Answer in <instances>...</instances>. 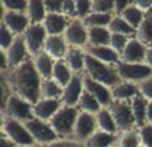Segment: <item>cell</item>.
<instances>
[{
  "mask_svg": "<svg viewBox=\"0 0 152 147\" xmlns=\"http://www.w3.org/2000/svg\"><path fill=\"white\" fill-rule=\"evenodd\" d=\"M7 80L12 88V93L34 104L40 98L42 77L39 75L33 60H27L19 66L10 68L7 72Z\"/></svg>",
  "mask_w": 152,
  "mask_h": 147,
  "instance_id": "obj_1",
  "label": "cell"
},
{
  "mask_svg": "<svg viewBox=\"0 0 152 147\" xmlns=\"http://www.w3.org/2000/svg\"><path fill=\"white\" fill-rule=\"evenodd\" d=\"M83 75L89 77L90 80L99 83L102 85L108 87V88H114L121 80L114 68V65H108L103 63L101 60L92 57L90 54L86 53V59H84V72Z\"/></svg>",
  "mask_w": 152,
  "mask_h": 147,
  "instance_id": "obj_2",
  "label": "cell"
},
{
  "mask_svg": "<svg viewBox=\"0 0 152 147\" xmlns=\"http://www.w3.org/2000/svg\"><path fill=\"white\" fill-rule=\"evenodd\" d=\"M78 107H68L64 106L55 113V116L49 121L50 127L53 131L56 133L59 140H69L74 135V128H75V122L78 118Z\"/></svg>",
  "mask_w": 152,
  "mask_h": 147,
  "instance_id": "obj_3",
  "label": "cell"
},
{
  "mask_svg": "<svg viewBox=\"0 0 152 147\" xmlns=\"http://www.w3.org/2000/svg\"><path fill=\"white\" fill-rule=\"evenodd\" d=\"M114 68L121 81L133 83L137 85L152 78V68L146 63H126L120 60L118 63L114 65Z\"/></svg>",
  "mask_w": 152,
  "mask_h": 147,
  "instance_id": "obj_4",
  "label": "cell"
},
{
  "mask_svg": "<svg viewBox=\"0 0 152 147\" xmlns=\"http://www.w3.org/2000/svg\"><path fill=\"white\" fill-rule=\"evenodd\" d=\"M115 124H117V128L120 133L123 131H130V130H134L136 128V124H134V118H133V112H132V106H130V101H118V100H114L109 106H108Z\"/></svg>",
  "mask_w": 152,
  "mask_h": 147,
  "instance_id": "obj_5",
  "label": "cell"
},
{
  "mask_svg": "<svg viewBox=\"0 0 152 147\" xmlns=\"http://www.w3.org/2000/svg\"><path fill=\"white\" fill-rule=\"evenodd\" d=\"M4 134L10 138V141L15 144L16 147H24V146H33L36 144L31 134L28 133L27 127L19 122V121H15V119H10V118H6L4 116V121H3V128Z\"/></svg>",
  "mask_w": 152,
  "mask_h": 147,
  "instance_id": "obj_6",
  "label": "cell"
},
{
  "mask_svg": "<svg viewBox=\"0 0 152 147\" xmlns=\"http://www.w3.org/2000/svg\"><path fill=\"white\" fill-rule=\"evenodd\" d=\"M6 118L19 121L22 124L34 119V110H33V104L28 103L27 100L21 98L16 94H12V97L9 98L7 106H6V112H4Z\"/></svg>",
  "mask_w": 152,
  "mask_h": 147,
  "instance_id": "obj_7",
  "label": "cell"
},
{
  "mask_svg": "<svg viewBox=\"0 0 152 147\" xmlns=\"http://www.w3.org/2000/svg\"><path fill=\"white\" fill-rule=\"evenodd\" d=\"M28 130V133L31 134L33 140L36 144H40V146H48L53 141L59 140L56 133L53 131V128L50 127L49 122H45V121H40V119H31L28 122L24 124Z\"/></svg>",
  "mask_w": 152,
  "mask_h": 147,
  "instance_id": "obj_8",
  "label": "cell"
},
{
  "mask_svg": "<svg viewBox=\"0 0 152 147\" xmlns=\"http://www.w3.org/2000/svg\"><path fill=\"white\" fill-rule=\"evenodd\" d=\"M64 38L69 47L86 49L89 44V35H87V27L84 25L83 19L78 18L71 19L64 33Z\"/></svg>",
  "mask_w": 152,
  "mask_h": 147,
  "instance_id": "obj_9",
  "label": "cell"
},
{
  "mask_svg": "<svg viewBox=\"0 0 152 147\" xmlns=\"http://www.w3.org/2000/svg\"><path fill=\"white\" fill-rule=\"evenodd\" d=\"M22 37L25 40V44H27L30 56L34 57L37 53H40L42 50L45 49L48 33H46L43 24H34V25H30L27 28V31L22 34Z\"/></svg>",
  "mask_w": 152,
  "mask_h": 147,
  "instance_id": "obj_10",
  "label": "cell"
},
{
  "mask_svg": "<svg viewBox=\"0 0 152 147\" xmlns=\"http://www.w3.org/2000/svg\"><path fill=\"white\" fill-rule=\"evenodd\" d=\"M98 131V124H96V116L92 113H86V112H80L77 122H75V128H74V135L72 140L84 143L89 137H92L95 133Z\"/></svg>",
  "mask_w": 152,
  "mask_h": 147,
  "instance_id": "obj_11",
  "label": "cell"
},
{
  "mask_svg": "<svg viewBox=\"0 0 152 147\" xmlns=\"http://www.w3.org/2000/svg\"><path fill=\"white\" fill-rule=\"evenodd\" d=\"M83 91H84L83 74H74V77L71 78V81L62 90V97H61L62 104L64 106H68V107H77L78 106V101L81 98Z\"/></svg>",
  "mask_w": 152,
  "mask_h": 147,
  "instance_id": "obj_12",
  "label": "cell"
},
{
  "mask_svg": "<svg viewBox=\"0 0 152 147\" xmlns=\"http://www.w3.org/2000/svg\"><path fill=\"white\" fill-rule=\"evenodd\" d=\"M4 53H6L9 69L15 68V66H19L21 63H24V62L31 59V56L28 53V49H27V44H25V40H24L22 35L15 37L13 43L10 44V47L6 50Z\"/></svg>",
  "mask_w": 152,
  "mask_h": 147,
  "instance_id": "obj_13",
  "label": "cell"
},
{
  "mask_svg": "<svg viewBox=\"0 0 152 147\" xmlns=\"http://www.w3.org/2000/svg\"><path fill=\"white\" fill-rule=\"evenodd\" d=\"M83 85H84V90H86L89 94H92L93 97L99 101V104H101L102 107H108V106L114 101L111 88H108V87L102 85L99 83L90 80V78L86 77V75H83Z\"/></svg>",
  "mask_w": 152,
  "mask_h": 147,
  "instance_id": "obj_14",
  "label": "cell"
},
{
  "mask_svg": "<svg viewBox=\"0 0 152 147\" xmlns=\"http://www.w3.org/2000/svg\"><path fill=\"white\" fill-rule=\"evenodd\" d=\"M146 50H148V47L145 44H142L136 37H133V38L129 40L126 49L120 54L121 62H126V63H145Z\"/></svg>",
  "mask_w": 152,
  "mask_h": 147,
  "instance_id": "obj_15",
  "label": "cell"
},
{
  "mask_svg": "<svg viewBox=\"0 0 152 147\" xmlns=\"http://www.w3.org/2000/svg\"><path fill=\"white\" fill-rule=\"evenodd\" d=\"M61 107H62V101H61V100L39 98V100L33 104L34 118H36V119H40V121H45V122H49Z\"/></svg>",
  "mask_w": 152,
  "mask_h": 147,
  "instance_id": "obj_16",
  "label": "cell"
},
{
  "mask_svg": "<svg viewBox=\"0 0 152 147\" xmlns=\"http://www.w3.org/2000/svg\"><path fill=\"white\" fill-rule=\"evenodd\" d=\"M15 37L22 35L27 28L30 27V21L27 13H19V12H6L3 22H1Z\"/></svg>",
  "mask_w": 152,
  "mask_h": 147,
  "instance_id": "obj_17",
  "label": "cell"
},
{
  "mask_svg": "<svg viewBox=\"0 0 152 147\" xmlns=\"http://www.w3.org/2000/svg\"><path fill=\"white\" fill-rule=\"evenodd\" d=\"M43 50L53 60H64L68 50H69V46L65 41L64 35H48Z\"/></svg>",
  "mask_w": 152,
  "mask_h": 147,
  "instance_id": "obj_18",
  "label": "cell"
},
{
  "mask_svg": "<svg viewBox=\"0 0 152 147\" xmlns=\"http://www.w3.org/2000/svg\"><path fill=\"white\" fill-rule=\"evenodd\" d=\"M68 24H69V19L64 16L62 13H48L43 22L48 35H64Z\"/></svg>",
  "mask_w": 152,
  "mask_h": 147,
  "instance_id": "obj_19",
  "label": "cell"
},
{
  "mask_svg": "<svg viewBox=\"0 0 152 147\" xmlns=\"http://www.w3.org/2000/svg\"><path fill=\"white\" fill-rule=\"evenodd\" d=\"M84 51L87 54H90L92 57L101 60L103 63H108V65H115V63H118L121 60L120 54L115 50L111 49L109 46H98V47L89 46V47L84 49Z\"/></svg>",
  "mask_w": 152,
  "mask_h": 147,
  "instance_id": "obj_20",
  "label": "cell"
},
{
  "mask_svg": "<svg viewBox=\"0 0 152 147\" xmlns=\"http://www.w3.org/2000/svg\"><path fill=\"white\" fill-rule=\"evenodd\" d=\"M112 98L118 101H130L133 97L139 94V85L127 81H120L114 88H111Z\"/></svg>",
  "mask_w": 152,
  "mask_h": 147,
  "instance_id": "obj_21",
  "label": "cell"
},
{
  "mask_svg": "<svg viewBox=\"0 0 152 147\" xmlns=\"http://www.w3.org/2000/svg\"><path fill=\"white\" fill-rule=\"evenodd\" d=\"M31 60H33V63H34L39 75L43 80L45 78H52V72H53V66H55V62L56 60H53L45 50H42L34 57H31Z\"/></svg>",
  "mask_w": 152,
  "mask_h": 147,
  "instance_id": "obj_22",
  "label": "cell"
},
{
  "mask_svg": "<svg viewBox=\"0 0 152 147\" xmlns=\"http://www.w3.org/2000/svg\"><path fill=\"white\" fill-rule=\"evenodd\" d=\"M84 59H86L84 49L69 47L64 60L68 65V68L72 71V74H83L84 72Z\"/></svg>",
  "mask_w": 152,
  "mask_h": 147,
  "instance_id": "obj_23",
  "label": "cell"
},
{
  "mask_svg": "<svg viewBox=\"0 0 152 147\" xmlns=\"http://www.w3.org/2000/svg\"><path fill=\"white\" fill-rule=\"evenodd\" d=\"M130 106H132V112H133V118H134V124L136 128H140L142 125L146 124V106H148V100L140 96V93L130 100Z\"/></svg>",
  "mask_w": 152,
  "mask_h": 147,
  "instance_id": "obj_24",
  "label": "cell"
},
{
  "mask_svg": "<svg viewBox=\"0 0 152 147\" xmlns=\"http://www.w3.org/2000/svg\"><path fill=\"white\" fill-rule=\"evenodd\" d=\"M96 116V124H98V130H101L103 133H108V134H112V135H117L120 131L117 128V124L109 112L108 107H102L101 110L95 115Z\"/></svg>",
  "mask_w": 152,
  "mask_h": 147,
  "instance_id": "obj_25",
  "label": "cell"
},
{
  "mask_svg": "<svg viewBox=\"0 0 152 147\" xmlns=\"http://www.w3.org/2000/svg\"><path fill=\"white\" fill-rule=\"evenodd\" d=\"M27 16L30 21V25L34 24H43L48 12L45 7V1H39V0H28V6H27Z\"/></svg>",
  "mask_w": 152,
  "mask_h": 147,
  "instance_id": "obj_26",
  "label": "cell"
},
{
  "mask_svg": "<svg viewBox=\"0 0 152 147\" xmlns=\"http://www.w3.org/2000/svg\"><path fill=\"white\" fill-rule=\"evenodd\" d=\"M136 38L146 47H152V10L145 13L142 24L136 30Z\"/></svg>",
  "mask_w": 152,
  "mask_h": 147,
  "instance_id": "obj_27",
  "label": "cell"
},
{
  "mask_svg": "<svg viewBox=\"0 0 152 147\" xmlns=\"http://www.w3.org/2000/svg\"><path fill=\"white\" fill-rule=\"evenodd\" d=\"M87 35H89V46L98 47V46H109L111 41V31L108 28L98 27V28H87Z\"/></svg>",
  "mask_w": 152,
  "mask_h": 147,
  "instance_id": "obj_28",
  "label": "cell"
},
{
  "mask_svg": "<svg viewBox=\"0 0 152 147\" xmlns=\"http://www.w3.org/2000/svg\"><path fill=\"white\" fill-rule=\"evenodd\" d=\"M74 77L72 71L68 68V65L65 63V60H56L55 66H53V72H52V80L55 83H58L62 88L71 81V78Z\"/></svg>",
  "mask_w": 152,
  "mask_h": 147,
  "instance_id": "obj_29",
  "label": "cell"
},
{
  "mask_svg": "<svg viewBox=\"0 0 152 147\" xmlns=\"http://www.w3.org/2000/svg\"><path fill=\"white\" fill-rule=\"evenodd\" d=\"M117 135H112V134H108V133H103L101 130H98L92 137H89L84 141V146L86 147H114L115 146V141H117Z\"/></svg>",
  "mask_w": 152,
  "mask_h": 147,
  "instance_id": "obj_30",
  "label": "cell"
},
{
  "mask_svg": "<svg viewBox=\"0 0 152 147\" xmlns=\"http://www.w3.org/2000/svg\"><path fill=\"white\" fill-rule=\"evenodd\" d=\"M108 30L111 31V34H120V35H124V37H129V38L136 37V30H134L132 25H129V24H127L121 16H118V15H114V16H112Z\"/></svg>",
  "mask_w": 152,
  "mask_h": 147,
  "instance_id": "obj_31",
  "label": "cell"
},
{
  "mask_svg": "<svg viewBox=\"0 0 152 147\" xmlns=\"http://www.w3.org/2000/svg\"><path fill=\"white\" fill-rule=\"evenodd\" d=\"M62 87L55 83L52 78L42 80L40 85V98H52V100H61L62 97Z\"/></svg>",
  "mask_w": 152,
  "mask_h": 147,
  "instance_id": "obj_32",
  "label": "cell"
},
{
  "mask_svg": "<svg viewBox=\"0 0 152 147\" xmlns=\"http://www.w3.org/2000/svg\"><path fill=\"white\" fill-rule=\"evenodd\" d=\"M114 147H140V138H139L137 128L118 133Z\"/></svg>",
  "mask_w": 152,
  "mask_h": 147,
  "instance_id": "obj_33",
  "label": "cell"
},
{
  "mask_svg": "<svg viewBox=\"0 0 152 147\" xmlns=\"http://www.w3.org/2000/svg\"><path fill=\"white\" fill-rule=\"evenodd\" d=\"M120 16H121L129 25H132L134 30H137V27H139V25L142 24V21H143L145 13H143V12L134 4V1H133V3H132V4H130V6H129V7L120 15Z\"/></svg>",
  "mask_w": 152,
  "mask_h": 147,
  "instance_id": "obj_34",
  "label": "cell"
},
{
  "mask_svg": "<svg viewBox=\"0 0 152 147\" xmlns=\"http://www.w3.org/2000/svg\"><path fill=\"white\" fill-rule=\"evenodd\" d=\"M77 107H78L80 112H86V113H92V115H96V113L102 109V106L99 104V101L93 97L92 94H89L86 90L83 91L81 98H80Z\"/></svg>",
  "mask_w": 152,
  "mask_h": 147,
  "instance_id": "obj_35",
  "label": "cell"
},
{
  "mask_svg": "<svg viewBox=\"0 0 152 147\" xmlns=\"http://www.w3.org/2000/svg\"><path fill=\"white\" fill-rule=\"evenodd\" d=\"M12 94L13 93H12V88H10V84L7 80V74L0 72V115H3V116L6 112L7 101L12 97Z\"/></svg>",
  "mask_w": 152,
  "mask_h": 147,
  "instance_id": "obj_36",
  "label": "cell"
},
{
  "mask_svg": "<svg viewBox=\"0 0 152 147\" xmlns=\"http://www.w3.org/2000/svg\"><path fill=\"white\" fill-rule=\"evenodd\" d=\"M112 16L114 15H109V13H93L92 12L86 19H83V22L87 28H98V27L108 28L109 24H111Z\"/></svg>",
  "mask_w": 152,
  "mask_h": 147,
  "instance_id": "obj_37",
  "label": "cell"
},
{
  "mask_svg": "<svg viewBox=\"0 0 152 147\" xmlns=\"http://www.w3.org/2000/svg\"><path fill=\"white\" fill-rule=\"evenodd\" d=\"M93 13H109L114 15V1L109 0H93L92 1Z\"/></svg>",
  "mask_w": 152,
  "mask_h": 147,
  "instance_id": "obj_38",
  "label": "cell"
},
{
  "mask_svg": "<svg viewBox=\"0 0 152 147\" xmlns=\"http://www.w3.org/2000/svg\"><path fill=\"white\" fill-rule=\"evenodd\" d=\"M3 6H4V10H6V12L25 13V12H27L28 1H27V0H4V1H3Z\"/></svg>",
  "mask_w": 152,
  "mask_h": 147,
  "instance_id": "obj_39",
  "label": "cell"
},
{
  "mask_svg": "<svg viewBox=\"0 0 152 147\" xmlns=\"http://www.w3.org/2000/svg\"><path fill=\"white\" fill-rule=\"evenodd\" d=\"M139 138H140V146L152 147V124H145L140 128H137Z\"/></svg>",
  "mask_w": 152,
  "mask_h": 147,
  "instance_id": "obj_40",
  "label": "cell"
},
{
  "mask_svg": "<svg viewBox=\"0 0 152 147\" xmlns=\"http://www.w3.org/2000/svg\"><path fill=\"white\" fill-rule=\"evenodd\" d=\"M129 40H130L129 37H124V35H120V34H112L111 35V41H109V47L112 50H115L118 54H121L123 50L126 49Z\"/></svg>",
  "mask_w": 152,
  "mask_h": 147,
  "instance_id": "obj_41",
  "label": "cell"
},
{
  "mask_svg": "<svg viewBox=\"0 0 152 147\" xmlns=\"http://www.w3.org/2000/svg\"><path fill=\"white\" fill-rule=\"evenodd\" d=\"M75 12L78 19H86L92 13V1L90 0H75Z\"/></svg>",
  "mask_w": 152,
  "mask_h": 147,
  "instance_id": "obj_42",
  "label": "cell"
},
{
  "mask_svg": "<svg viewBox=\"0 0 152 147\" xmlns=\"http://www.w3.org/2000/svg\"><path fill=\"white\" fill-rule=\"evenodd\" d=\"M13 40H15V35L3 24H0V49L6 51L10 47V44L13 43Z\"/></svg>",
  "mask_w": 152,
  "mask_h": 147,
  "instance_id": "obj_43",
  "label": "cell"
},
{
  "mask_svg": "<svg viewBox=\"0 0 152 147\" xmlns=\"http://www.w3.org/2000/svg\"><path fill=\"white\" fill-rule=\"evenodd\" d=\"M62 15L66 16L69 21L77 18V12H75V1L72 0H64L62 1Z\"/></svg>",
  "mask_w": 152,
  "mask_h": 147,
  "instance_id": "obj_44",
  "label": "cell"
},
{
  "mask_svg": "<svg viewBox=\"0 0 152 147\" xmlns=\"http://www.w3.org/2000/svg\"><path fill=\"white\" fill-rule=\"evenodd\" d=\"M139 93L148 101H152V78L143 81L142 84H139Z\"/></svg>",
  "mask_w": 152,
  "mask_h": 147,
  "instance_id": "obj_45",
  "label": "cell"
},
{
  "mask_svg": "<svg viewBox=\"0 0 152 147\" xmlns=\"http://www.w3.org/2000/svg\"><path fill=\"white\" fill-rule=\"evenodd\" d=\"M46 147H86L84 143H80V141H75L72 138L69 140H56L50 144H48Z\"/></svg>",
  "mask_w": 152,
  "mask_h": 147,
  "instance_id": "obj_46",
  "label": "cell"
},
{
  "mask_svg": "<svg viewBox=\"0 0 152 147\" xmlns=\"http://www.w3.org/2000/svg\"><path fill=\"white\" fill-rule=\"evenodd\" d=\"M45 7L48 13H62V1L45 0Z\"/></svg>",
  "mask_w": 152,
  "mask_h": 147,
  "instance_id": "obj_47",
  "label": "cell"
},
{
  "mask_svg": "<svg viewBox=\"0 0 152 147\" xmlns=\"http://www.w3.org/2000/svg\"><path fill=\"white\" fill-rule=\"evenodd\" d=\"M133 1H129V0H115L114 1V15H121Z\"/></svg>",
  "mask_w": 152,
  "mask_h": 147,
  "instance_id": "obj_48",
  "label": "cell"
},
{
  "mask_svg": "<svg viewBox=\"0 0 152 147\" xmlns=\"http://www.w3.org/2000/svg\"><path fill=\"white\" fill-rule=\"evenodd\" d=\"M134 4L143 12V13H148L152 10V0H136Z\"/></svg>",
  "mask_w": 152,
  "mask_h": 147,
  "instance_id": "obj_49",
  "label": "cell"
},
{
  "mask_svg": "<svg viewBox=\"0 0 152 147\" xmlns=\"http://www.w3.org/2000/svg\"><path fill=\"white\" fill-rule=\"evenodd\" d=\"M0 147H16L10 141V138L4 134L3 130H0Z\"/></svg>",
  "mask_w": 152,
  "mask_h": 147,
  "instance_id": "obj_50",
  "label": "cell"
},
{
  "mask_svg": "<svg viewBox=\"0 0 152 147\" xmlns=\"http://www.w3.org/2000/svg\"><path fill=\"white\" fill-rule=\"evenodd\" d=\"M9 66H7V59H6V53L0 49V72H7Z\"/></svg>",
  "mask_w": 152,
  "mask_h": 147,
  "instance_id": "obj_51",
  "label": "cell"
},
{
  "mask_svg": "<svg viewBox=\"0 0 152 147\" xmlns=\"http://www.w3.org/2000/svg\"><path fill=\"white\" fill-rule=\"evenodd\" d=\"M146 124H152V101H148L146 106Z\"/></svg>",
  "mask_w": 152,
  "mask_h": 147,
  "instance_id": "obj_52",
  "label": "cell"
},
{
  "mask_svg": "<svg viewBox=\"0 0 152 147\" xmlns=\"http://www.w3.org/2000/svg\"><path fill=\"white\" fill-rule=\"evenodd\" d=\"M145 63H146L148 66H151V68H152V47H148V50H146V56H145Z\"/></svg>",
  "mask_w": 152,
  "mask_h": 147,
  "instance_id": "obj_53",
  "label": "cell"
},
{
  "mask_svg": "<svg viewBox=\"0 0 152 147\" xmlns=\"http://www.w3.org/2000/svg\"><path fill=\"white\" fill-rule=\"evenodd\" d=\"M4 13H6V10H4V6H3V1H0V24L3 22V18H4Z\"/></svg>",
  "mask_w": 152,
  "mask_h": 147,
  "instance_id": "obj_54",
  "label": "cell"
},
{
  "mask_svg": "<svg viewBox=\"0 0 152 147\" xmlns=\"http://www.w3.org/2000/svg\"><path fill=\"white\" fill-rule=\"evenodd\" d=\"M3 121H4V116H3V115H0V130L3 128Z\"/></svg>",
  "mask_w": 152,
  "mask_h": 147,
  "instance_id": "obj_55",
  "label": "cell"
},
{
  "mask_svg": "<svg viewBox=\"0 0 152 147\" xmlns=\"http://www.w3.org/2000/svg\"><path fill=\"white\" fill-rule=\"evenodd\" d=\"M24 147H45V146H40V144H33V146H24Z\"/></svg>",
  "mask_w": 152,
  "mask_h": 147,
  "instance_id": "obj_56",
  "label": "cell"
},
{
  "mask_svg": "<svg viewBox=\"0 0 152 147\" xmlns=\"http://www.w3.org/2000/svg\"><path fill=\"white\" fill-rule=\"evenodd\" d=\"M140 147H143V146H140Z\"/></svg>",
  "mask_w": 152,
  "mask_h": 147,
  "instance_id": "obj_57",
  "label": "cell"
}]
</instances>
